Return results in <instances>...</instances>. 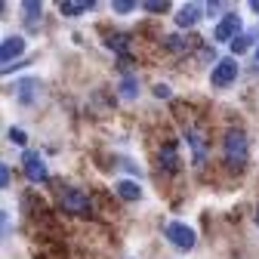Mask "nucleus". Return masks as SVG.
Here are the masks:
<instances>
[{
  "label": "nucleus",
  "instance_id": "obj_1",
  "mask_svg": "<svg viewBox=\"0 0 259 259\" xmlns=\"http://www.w3.org/2000/svg\"><path fill=\"white\" fill-rule=\"evenodd\" d=\"M222 157H225V164L229 167H244L247 160H250V142L247 136L241 133V130H229L222 139Z\"/></svg>",
  "mask_w": 259,
  "mask_h": 259
},
{
  "label": "nucleus",
  "instance_id": "obj_2",
  "mask_svg": "<svg viewBox=\"0 0 259 259\" xmlns=\"http://www.w3.org/2000/svg\"><path fill=\"white\" fill-rule=\"evenodd\" d=\"M59 207H62V213H77V216H87V213H90V198H87L80 188L68 185V188H62V191H59Z\"/></svg>",
  "mask_w": 259,
  "mask_h": 259
},
{
  "label": "nucleus",
  "instance_id": "obj_3",
  "mask_svg": "<svg viewBox=\"0 0 259 259\" xmlns=\"http://www.w3.org/2000/svg\"><path fill=\"white\" fill-rule=\"evenodd\" d=\"M164 238H167L173 247H179V250H191L194 244H198V235H194V229H188L185 222H167Z\"/></svg>",
  "mask_w": 259,
  "mask_h": 259
},
{
  "label": "nucleus",
  "instance_id": "obj_4",
  "mask_svg": "<svg viewBox=\"0 0 259 259\" xmlns=\"http://www.w3.org/2000/svg\"><path fill=\"white\" fill-rule=\"evenodd\" d=\"M241 28H244V22H241L238 13H225V16L219 19V25L213 28V40H219V44H232L235 37H241Z\"/></svg>",
  "mask_w": 259,
  "mask_h": 259
},
{
  "label": "nucleus",
  "instance_id": "obj_5",
  "mask_svg": "<svg viewBox=\"0 0 259 259\" xmlns=\"http://www.w3.org/2000/svg\"><path fill=\"white\" fill-rule=\"evenodd\" d=\"M238 77V59H219L216 65H213V71H210V83L213 87H229L232 80Z\"/></svg>",
  "mask_w": 259,
  "mask_h": 259
},
{
  "label": "nucleus",
  "instance_id": "obj_6",
  "mask_svg": "<svg viewBox=\"0 0 259 259\" xmlns=\"http://www.w3.org/2000/svg\"><path fill=\"white\" fill-rule=\"evenodd\" d=\"M22 167H25V176L31 179V182H47V160L37 154V151H25V157H22Z\"/></svg>",
  "mask_w": 259,
  "mask_h": 259
},
{
  "label": "nucleus",
  "instance_id": "obj_7",
  "mask_svg": "<svg viewBox=\"0 0 259 259\" xmlns=\"http://www.w3.org/2000/svg\"><path fill=\"white\" fill-rule=\"evenodd\" d=\"M22 53H25V37L22 34L4 37V44H0V62H4V68H7V65H16Z\"/></svg>",
  "mask_w": 259,
  "mask_h": 259
},
{
  "label": "nucleus",
  "instance_id": "obj_8",
  "mask_svg": "<svg viewBox=\"0 0 259 259\" xmlns=\"http://www.w3.org/2000/svg\"><path fill=\"white\" fill-rule=\"evenodd\" d=\"M201 13H204L201 4H185V7L179 10V16H176V25H179V28H194V25L201 22Z\"/></svg>",
  "mask_w": 259,
  "mask_h": 259
},
{
  "label": "nucleus",
  "instance_id": "obj_9",
  "mask_svg": "<svg viewBox=\"0 0 259 259\" xmlns=\"http://www.w3.org/2000/svg\"><path fill=\"white\" fill-rule=\"evenodd\" d=\"M93 7H96L93 0H65V4H59L62 16H68V19H77V16H83V13H90Z\"/></svg>",
  "mask_w": 259,
  "mask_h": 259
},
{
  "label": "nucleus",
  "instance_id": "obj_10",
  "mask_svg": "<svg viewBox=\"0 0 259 259\" xmlns=\"http://www.w3.org/2000/svg\"><path fill=\"white\" fill-rule=\"evenodd\" d=\"M114 191L120 194L123 201H139V198H142V188H139V182H133V179H120V182L114 185Z\"/></svg>",
  "mask_w": 259,
  "mask_h": 259
},
{
  "label": "nucleus",
  "instance_id": "obj_11",
  "mask_svg": "<svg viewBox=\"0 0 259 259\" xmlns=\"http://www.w3.org/2000/svg\"><path fill=\"white\" fill-rule=\"evenodd\" d=\"M37 90H40V80H22V83H16V93H19V102L22 105H28V102H34V96H37Z\"/></svg>",
  "mask_w": 259,
  "mask_h": 259
},
{
  "label": "nucleus",
  "instance_id": "obj_12",
  "mask_svg": "<svg viewBox=\"0 0 259 259\" xmlns=\"http://www.w3.org/2000/svg\"><path fill=\"white\" fill-rule=\"evenodd\" d=\"M157 160H160V167L164 170H179V154H176V145L167 142L164 148L157 151Z\"/></svg>",
  "mask_w": 259,
  "mask_h": 259
},
{
  "label": "nucleus",
  "instance_id": "obj_13",
  "mask_svg": "<svg viewBox=\"0 0 259 259\" xmlns=\"http://www.w3.org/2000/svg\"><path fill=\"white\" fill-rule=\"evenodd\" d=\"M253 40H259V31H247V34L235 37L229 47H232V53H235V56H241V53H247V50L253 47Z\"/></svg>",
  "mask_w": 259,
  "mask_h": 259
},
{
  "label": "nucleus",
  "instance_id": "obj_14",
  "mask_svg": "<svg viewBox=\"0 0 259 259\" xmlns=\"http://www.w3.org/2000/svg\"><path fill=\"white\" fill-rule=\"evenodd\" d=\"M136 87H139V80H136L133 74H123L120 83H117V90H120L123 99H136Z\"/></svg>",
  "mask_w": 259,
  "mask_h": 259
},
{
  "label": "nucleus",
  "instance_id": "obj_15",
  "mask_svg": "<svg viewBox=\"0 0 259 259\" xmlns=\"http://www.w3.org/2000/svg\"><path fill=\"white\" fill-rule=\"evenodd\" d=\"M22 13H25L28 22H34L37 16H44V4H37V0H25V4H22Z\"/></svg>",
  "mask_w": 259,
  "mask_h": 259
},
{
  "label": "nucleus",
  "instance_id": "obj_16",
  "mask_svg": "<svg viewBox=\"0 0 259 259\" xmlns=\"http://www.w3.org/2000/svg\"><path fill=\"white\" fill-rule=\"evenodd\" d=\"M142 10H145V13H167L170 4H167V0H145Z\"/></svg>",
  "mask_w": 259,
  "mask_h": 259
},
{
  "label": "nucleus",
  "instance_id": "obj_17",
  "mask_svg": "<svg viewBox=\"0 0 259 259\" xmlns=\"http://www.w3.org/2000/svg\"><path fill=\"white\" fill-rule=\"evenodd\" d=\"M111 10H114L117 16H126V13H133V10H136V4H133V0H114Z\"/></svg>",
  "mask_w": 259,
  "mask_h": 259
},
{
  "label": "nucleus",
  "instance_id": "obj_18",
  "mask_svg": "<svg viewBox=\"0 0 259 259\" xmlns=\"http://www.w3.org/2000/svg\"><path fill=\"white\" fill-rule=\"evenodd\" d=\"M7 139H10L13 145H25V142H28V136H25V130H19V126H10V133H7Z\"/></svg>",
  "mask_w": 259,
  "mask_h": 259
},
{
  "label": "nucleus",
  "instance_id": "obj_19",
  "mask_svg": "<svg viewBox=\"0 0 259 259\" xmlns=\"http://www.w3.org/2000/svg\"><path fill=\"white\" fill-rule=\"evenodd\" d=\"M108 47H111V50H117V53H123V47H126V37H123V34H117V37H111V40H108Z\"/></svg>",
  "mask_w": 259,
  "mask_h": 259
},
{
  "label": "nucleus",
  "instance_id": "obj_20",
  "mask_svg": "<svg viewBox=\"0 0 259 259\" xmlns=\"http://www.w3.org/2000/svg\"><path fill=\"white\" fill-rule=\"evenodd\" d=\"M154 96H157V99H170V87L167 83H157L154 87Z\"/></svg>",
  "mask_w": 259,
  "mask_h": 259
},
{
  "label": "nucleus",
  "instance_id": "obj_21",
  "mask_svg": "<svg viewBox=\"0 0 259 259\" xmlns=\"http://www.w3.org/2000/svg\"><path fill=\"white\" fill-rule=\"evenodd\" d=\"M0 185H4V188H10V167H7V164L0 167Z\"/></svg>",
  "mask_w": 259,
  "mask_h": 259
},
{
  "label": "nucleus",
  "instance_id": "obj_22",
  "mask_svg": "<svg viewBox=\"0 0 259 259\" xmlns=\"http://www.w3.org/2000/svg\"><path fill=\"white\" fill-rule=\"evenodd\" d=\"M4 235H10V213L4 210Z\"/></svg>",
  "mask_w": 259,
  "mask_h": 259
},
{
  "label": "nucleus",
  "instance_id": "obj_23",
  "mask_svg": "<svg viewBox=\"0 0 259 259\" xmlns=\"http://www.w3.org/2000/svg\"><path fill=\"white\" fill-rule=\"evenodd\" d=\"M207 13H210V16H213V13H222V4H210V7H207Z\"/></svg>",
  "mask_w": 259,
  "mask_h": 259
},
{
  "label": "nucleus",
  "instance_id": "obj_24",
  "mask_svg": "<svg viewBox=\"0 0 259 259\" xmlns=\"http://www.w3.org/2000/svg\"><path fill=\"white\" fill-rule=\"evenodd\" d=\"M250 10H253V13H259V0H253V4H250Z\"/></svg>",
  "mask_w": 259,
  "mask_h": 259
},
{
  "label": "nucleus",
  "instance_id": "obj_25",
  "mask_svg": "<svg viewBox=\"0 0 259 259\" xmlns=\"http://www.w3.org/2000/svg\"><path fill=\"white\" fill-rule=\"evenodd\" d=\"M256 68H259V44H256Z\"/></svg>",
  "mask_w": 259,
  "mask_h": 259
},
{
  "label": "nucleus",
  "instance_id": "obj_26",
  "mask_svg": "<svg viewBox=\"0 0 259 259\" xmlns=\"http://www.w3.org/2000/svg\"><path fill=\"white\" fill-rule=\"evenodd\" d=\"M256 225H259V210H256Z\"/></svg>",
  "mask_w": 259,
  "mask_h": 259
}]
</instances>
